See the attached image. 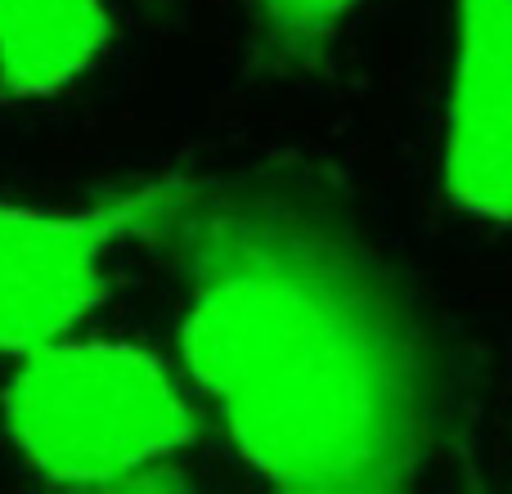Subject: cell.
I'll return each instance as SVG.
<instances>
[{"mask_svg":"<svg viewBox=\"0 0 512 494\" xmlns=\"http://www.w3.org/2000/svg\"><path fill=\"white\" fill-rule=\"evenodd\" d=\"M149 243L180 274L189 378L256 477L364 494L436 463L445 355L351 216L288 180H185Z\"/></svg>","mask_w":512,"mask_h":494,"instance_id":"obj_1","label":"cell"},{"mask_svg":"<svg viewBox=\"0 0 512 494\" xmlns=\"http://www.w3.org/2000/svg\"><path fill=\"white\" fill-rule=\"evenodd\" d=\"M0 427L41 481L126 490L162 481L198 418L153 351L68 333L14 360Z\"/></svg>","mask_w":512,"mask_h":494,"instance_id":"obj_2","label":"cell"},{"mask_svg":"<svg viewBox=\"0 0 512 494\" xmlns=\"http://www.w3.org/2000/svg\"><path fill=\"white\" fill-rule=\"evenodd\" d=\"M185 176L149 180L81 207L0 198V360L77 333L108 297L122 243H149Z\"/></svg>","mask_w":512,"mask_h":494,"instance_id":"obj_3","label":"cell"},{"mask_svg":"<svg viewBox=\"0 0 512 494\" xmlns=\"http://www.w3.org/2000/svg\"><path fill=\"white\" fill-rule=\"evenodd\" d=\"M441 171L459 212L512 225V0H454Z\"/></svg>","mask_w":512,"mask_h":494,"instance_id":"obj_4","label":"cell"},{"mask_svg":"<svg viewBox=\"0 0 512 494\" xmlns=\"http://www.w3.org/2000/svg\"><path fill=\"white\" fill-rule=\"evenodd\" d=\"M113 45L108 0H0V99L36 104L72 90Z\"/></svg>","mask_w":512,"mask_h":494,"instance_id":"obj_5","label":"cell"},{"mask_svg":"<svg viewBox=\"0 0 512 494\" xmlns=\"http://www.w3.org/2000/svg\"><path fill=\"white\" fill-rule=\"evenodd\" d=\"M360 0H252L265 50L279 63H315Z\"/></svg>","mask_w":512,"mask_h":494,"instance_id":"obj_6","label":"cell"}]
</instances>
